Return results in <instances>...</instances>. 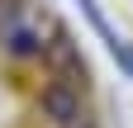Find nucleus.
<instances>
[{
  "label": "nucleus",
  "mask_w": 133,
  "mask_h": 128,
  "mask_svg": "<svg viewBox=\"0 0 133 128\" xmlns=\"http://www.w3.org/2000/svg\"><path fill=\"white\" fill-rule=\"evenodd\" d=\"M48 33H52V19L33 5V0H24V5H10L5 14H0V52L5 57H43L48 52Z\"/></svg>",
  "instance_id": "f257e3e1"
},
{
  "label": "nucleus",
  "mask_w": 133,
  "mask_h": 128,
  "mask_svg": "<svg viewBox=\"0 0 133 128\" xmlns=\"http://www.w3.org/2000/svg\"><path fill=\"white\" fill-rule=\"evenodd\" d=\"M38 104H43V114L52 119L57 128H81V123H86V104H81V90H76L71 81H62V76L43 86Z\"/></svg>",
  "instance_id": "f03ea898"
},
{
  "label": "nucleus",
  "mask_w": 133,
  "mask_h": 128,
  "mask_svg": "<svg viewBox=\"0 0 133 128\" xmlns=\"http://www.w3.org/2000/svg\"><path fill=\"white\" fill-rule=\"evenodd\" d=\"M109 52H114V62H119V67H124V71L133 76V43H124V38H119V43L109 47Z\"/></svg>",
  "instance_id": "7ed1b4c3"
}]
</instances>
